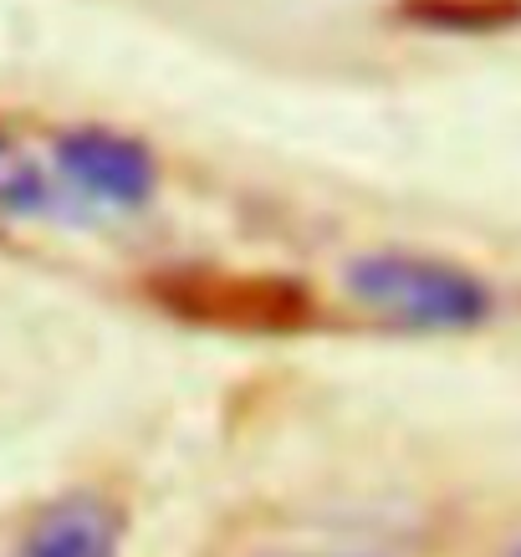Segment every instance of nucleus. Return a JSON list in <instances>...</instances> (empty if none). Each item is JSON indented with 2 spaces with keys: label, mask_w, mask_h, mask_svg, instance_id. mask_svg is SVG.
I'll return each instance as SVG.
<instances>
[{
  "label": "nucleus",
  "mask_w": 521,
  "mask_h": 557,
  "mask_svg": "<svg viewBox=\"0 0 521 557\" xmlns=\"http://www.w3.org/2000/svg\"><path fill=\"white\" fill-rule=\"evenodd\" d=\"M179 318L210 322V327H236V333H286L307 322V292L297 282H271V276H225V271H179L159 282Z\"/></svg>",
  "instance_id": "2"
},
{
  "label": "nucleus",
  "mask_w": 521,
  "mask_h": 557,
  "mask_svg": "<svg viewBox=\"0 0 521 557\" xmlns=\"http://www.w3.org/2000/svg\"><path fill=\"white\" fill-rule=\"evenodd\" d=\"M57 195L41 180V170H32L5 138H0V210H21V215H41L51 210Z\"/></svg>",
  "instance_id": "5"
},
{
  "label": "nucleus",
  "mask_w": 521,
  "mask_h": 557,
  "mask_svg": "<svg viewBox=\"0 0 521 557\" xmlns=\"http://www.w3.org/2000/svg\"><path fill=\"white\" fill-rule=\"evenodd\" d=\"M348 287L358 302L404 327H475L491 312L475 276L424 256H363L348 267Z\"/></svg>",
  "instance_id": "1"
},
{
  "label": "nucleus",
  "mask_w": 521,
  "mask_h": 557,
  "mask_svg": "<svg viewBox=\"0 0 521 557\" xmlns=\"http://www.w3.org/2000/svg\"><path fill=\"white\" fill-rule=\"evenodd\" d=\"M57 164L67 174V185H77L102 205H119V210H138L153 195V159L134 138L83 128L57 144Z\"/></svg>",
  "instance_id": "3"
},
{
  "label": "nucleus",
  "mask_w": 521,
  "mask_h": 557,
  "mask_svg": "<svg viewBox=\"0 0 521 557\" xmlns=\"http://www.w3.org/2000/svg\"><path fill=\"white\" fill-rule=\"evenodd\" d=\"M123 517L98 496H72L32 527L21 557H119Z\"/></svg>",
  "instance_id": "4"
},
{
  "label": "nucleus",
  "mask_w": 521,
  "mask_h": 557,
  "mask_svg": "<svg viewBox=\"0 0 521 557\" xmlns=\"http://www.w3.org/2000/svg\"><path fill=\"white\" fill-rule=\"evenodd\" d=\"M282 557H322V553H282Z\"/></svg>",
  "instance_id": "6"
}]
</instances>
